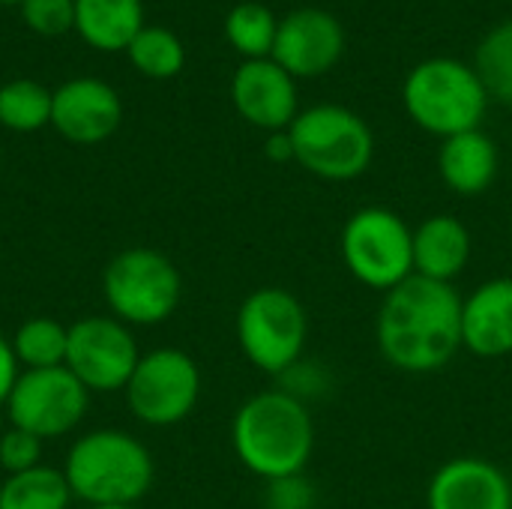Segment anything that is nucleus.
Here are the masks:
<instances>
[{
  "instance_id": "obj_1",
  "label": "nucleus",
  "mask_w": 512,
  "mask_h": 509,
  "mask_svg": "<svg viewBox=\"0 0 512 509\" xmlns=\"http://www.w3.org/2000/svg\"><path fill=\"white\" fill-rule=\"evenodd\" d=\"M381 357L411 375L444 369L462 348V297L450 282L408 276L384 294L375 324Z\"/></svg>"
},
{
  "instance_id": "obj_2",
  "label": "nucleus",
  "mask_w": 512,
  "mask_h": 509,
  "mask_svg": "<svg viewBox=\"0 0 512 509\" xmlns=\"http://www.w3.org/2000/svg\"><path fill=\"white\" fill-rule=\"evenodd\" d=\"M231 441L243 468L270 483L303 474L315 450V423L291 393L264 390L234 414Z\"/></svg>"
},
{
  "instance_id": "obj_3",
  "label": "nucleus",
  "mask_w": 512,
  "mask_h": 509,
  "mask_svg": "<svg viewBox=\"0 0 512 509\" xmlns=\"http://www.w3.org/2000/svg\"><path fill=\"white\" fill-rule=\"evenodd\" d=\"M72 498L90 507H135L153 486L150 450L117 429L78 438L63 465Z\"/></svg>"
},
{
  "instance_id": "obj_4",
  "label": "nucleus",
  "mask_w": 512,
  "mask_h": 509,
  "mask_svg": "<svg viewBox=\"0 0 512 509\" xmlns=\"http://www.w3.org/2000/svg\"><path fill=\"white\" fill-rule=\"evenodd\" d=\"M402 99L420 129L444 138L480 129L489 105L480 75L453 57H432L411 69Z\"/></svg>"
},
{
  "instance_id": "obj_5",
  "label": "nucleus",
  "mask_w": 512,
  "mask_h": 509,
  "mask_svg": "<svg viewBox=\"0 0 512 509\" xmlns=\"http://www.w3.org/2000/svg\"><path fill=\"white\" fill-rule=\"evenodd\" d=\"M294 159L321 180L345 183L369 171L375 138L369 123L342 105H315L288 126Z\"/></svg>"
},
{
  "instance_id": "obj_6",
  "label": "nucleus",
  "mask_w": 512,
  "mask_h": 509,
  "mask_svg": "<svg viewBox=\"0 0 512 509\" xmlns=\"http://www.w3.org/2000/svg\"><path fill=\"white\" fill-rule=\"evenodd\" d=\"M102 291L117 321L153 327L174 315L183 279L168 255L135 246L108 261L102 273Z\"/></svg>"
},
{
  "instance_id": "obj_7",
  "label": "nucleus",
  "mask_w": 512,
  "mask_h": 509,
  "mask_svg": "<svg viewBox=\"0 0 512 509\" xmlns=\"http://www.w3.org/2000/svg\"><path fill=\"white\" fill-rule=\"evenodd\" d=\"M309 336V318L303 303L285 288L252 291L237 312V342L246 360L279 378L297 360H303Z\"/></svg>"
},
{
  "instance_id": "obj_8",
  "label": "nucleus",
  "mask_w": 512,
  "mask_h": 509,
  "mask_svg": "<svg viewBox=\"0 0 512 509\" xmlns=\"http://www.w3.org/2000/svg\"><path fill=\"white\" fill-rule=\"evenodd\" d=\"M348 273L375 291H393L414 276V231L387 207H363L342 228Z\"/></svg>"
},
{
  "instance_id": "obj_9",
  "label": "nucleus",
  "mask_w": 512,
  "mask_h": 509,
  "mask_svg": "<svg viewBox=\"0 0 512 509\" xmlns=\"http://www.w3.org/2000/svg\"><path fill=\"white\" fill-rule=\"evenodd\" d=\"M201 396V372L186 351L156 348L141 354L129 384L126 402L129 411L147 426H174L183 423Z\"/></svg>"
},
{
  "instance_id": "obj_10",
  "label": "nucleus",
  "mask_w": 512,
  "mask_h": 509,
  "mask_svg": "<svg viewBox=\"0 0 512 509\" xmlns=\"http://www.w3.org/2000/svg\"><path fill=\"white\" fill-rule=\"evenodd\" d=\"M87 405L90 390L66 366L21 372L6 399L12 426L42 441L69 435L84 420Z\"/></svg>"
},
{
  "instance_id": "obj_11",
  "label": "nucleus",
  "mask_w": 512,
  "mask_h": 509,
  "mask_svg": "<svg viewBox=\"0 0 512 509\" xmlns=\"http://www.w3.org/2000/svg\"><path fill=\"white\" fill-rule=\"evenodd\" d=\"M138 360H141V351H138L135 336L117 318L93 315L69 327L66 369L90 393L126 390Z\"/></svg>"
},
{
  "instance_id": "obj_12",
  "label": "nucleus",
  "mask_w": 512,
  "mask_h": 509,
  "mask_svg": "<svg viewBox=\"0 0 512 509\" xmlns=\"http://www.w3.org/2000/svg\"><path fill=\"white\" fill-rule=\"evenodd\" d=\"M345 51V30L336 15L324 9H294L276 27L273 60L291 78H315L339 63Z\"/></svg>"
},
{
  "instance_id": "obj_13",
  "label": "nucleus",
  "mask_w": 512,
  "mask_h": 509,
  "mask_svg": "<svg viewBox=\"0 0 512 509\" xmlns=\"http://www.w3.org/2000/svg\"><path fill=\"white\" fill-rule=\"evenodd\" d=\"M123 102L99 78H72L51 93V126L72 144H99L117 132Z\"/></svg>"
},
{
  "instance_id": "obj_14",
  "label": "nucleus",
  "mask_w": 512,
  "mask_h": 509,
  "mask_svg": "<svg viewBox=\"0 0 512 509\" xmlns=\"http://www.w3.org/2000/svg\"><path fill=\"white\" fill-rule=\"evenodd\" d=\"M231 99L243 120L258 129L282 132L297 117L294 78L276 60H246L231 81Z\"/></svg>"
},
{
  "instance_id": "obj_15",
  "label": "nucleus",
  "mask_w": 512,
  "mask_h": 509,
  "mask_svg": "<svg viewBox=\"0 0 512 509\" xmlns=\"http://www.w3.org/2000/svg\"><path fill=\"white\" fill-rule=\"evenodd\" d=\"M429 509H512L510 477L489 459L459 456L441 465L426 492Z\"/></svg>"
},
{
  "instance_id": "obj_16",
  "label": "nucleus",
  "mask_w": 512,
  "mask_h": 509,
  "mask_svg": "<svg viewBox=\"0 0 512 509\" xmlns=\"http://www.w3.org/2000/svg\"><path fill=\"white\" fill-rule=\"evenodd\" d=\"M462 348L486 360L512 354V279H489L462 300Z\"/></svg>"
},
{
  "instance_id": "obj_17",
  "label": "nucleus",
  "mask_w": 512,
  "mask_h": 509,
  "mask_svg": "<svg viewBox=\"0 0 512 509\" xmlns=\"http://www.w3.org/2000/svg\"><path fill=\"white\" fill-rule=\"evenodd\" d=\"M468 261H471V231L465 228L462 219L441 213V216H429L414 231L417 276L453 285V279L468 267Z\"/></svg>"
},
{
  "instance_id": "obj_18",
  "label": "nucleus",
  "mask_w": 512,
  "mask_h": 509,
  "mask_svg": "<svg viewBox=\"0 0 512 509\" xmlns=\"http://www.w3.org/2000/svg\"><path fill=\"white\" fill-rule=\"evenodd\" d=\"M438 171L453 192L474 198L495 183L498 147L480 129L444 138L441 153H438Z\"/></svg>"
},
{
  "instance_id": "obj_19",
  "label": "nucleus",
  "mask_w": 512,
  "mask_h": 509,
  "mask_svg": "<svg viewBox=\"0 0 512 509\" xmlns=\"http://www.w3.org/2000/svg\"><path fill=\"white\" fill-rule=\"evenodd\" d=\"M75 30L96 51H126L144 30L141 0H75Z\"/></svg>"
},
{
  "instance_id": "obj_20",
  "label": "nucleus",
  "mask_w": 512,
  "mask_h": 509,
  "mask_svg": "<svg viewBox=\"0 0 512 509\" xmlns=\"http://www.w3.org/2000/svg\"><path fill=\"white\" fill-rule=\"evenodd\" d=\"M72 489L66 474L48 465L30 468L24 474H9L0 486V509H66Z\"/></svg>"
},
{
  "instance_id": "obj_21",
  "label": "nucleus",
  "mask_w": 512,
  "mask_h": 509,
  "mask_svg": "<svg viewBox=\"0 0 512 509\" xmlns=\"http://www.w3.org/2000/svg\"><path fill=\"white\" fill-rule=\"evenodd\" d=\"M69 348V327L54 318H30L12 336V351L24 372L33 369H57L66 366Z\"/></svg>"
},
{
  "instance_id": "obj_22",
  "label": "nucleus",
  "mask_w": 512,
  "mask_h": 509,
  "mask_svg": "<svg viewBox=\"0 0 512 509\" xmlns=\"http://www.w3.org/2000/svg\"><path fill=\"white\" fill-rule=\"evenodd\" d=\"M51 123V90L33 78H15L0 87V126L36 132Z\"/></svg>"
},
{
  "instance_id": "obj_23",
  "label": "nucleus",
  "mask_w": 512,
  "mask_h": 509,
  "mask_svg": "<svg viewBox=\"0 0 512 509\" xmlns=\"http://www.w3.org/2000/svg\"><path fill=\"white\" fill-rule=\"evenodd\" d=\"M276 27L273 12L261 3H240L225 18V36L246 60H264L273 54Z\"/></svg>"
},
{
  "instance_id": "obj_24",
  "label": "nucleus",
  "mask_w": 512,
  "mask_h": 509,
  "mask_svg": "<svg viewBox=\"0 0 512 509\" xmlns=\"http://www.w3.org/2000/svg\"><path fill=\"white\" fill-rule=\"evenodd\" d=\"M126 54H129L132 66L147 78H174L186 63L183 42L177 39V33H171L165 27H144L132 39Z\"/></svg>"
},
{
  "instance_id": "obj_25",
  "label": "nucleus",
  "mask_w": 512,
  "mask_h": 509,
  "mask_svg": "<svg viewBox=\"0 0 512 509\" xmlns=\"http://www.w3.org/2000/svg\"><path fill=\"white\" fill-rule=\"evenodd\" d=\"M489 96L512 105V18L489 30V36L477 48V69H474Z\"/></svg>"
},
{
  "instance_id": "obj_26",
  "label": "nucleus",
  "mask_w": 512,
  "mask_h": 509,
  "mask_svg": "<svg viewBox=\"0 0 512 509\" xmlns=\"http://www.w3.org/2000/svg\"><path fill=\"white\" fill-rule=\"evenodd\" d=\"M21 18L39 36H63L75 27V0H21Z\"/></svg>"
},
{
  "instance_id": "obj_27",
  "label": "nucleus",
  "mask_w": 512,
  "mask_h": 509,
  "mask_svg": "<svg viewBox=\"0 0 512 509\" xmlns=\"http://www.w3.org/2000/svg\"><path fill=\"white\" fill-rule=\"evenodd\" d=\"M42 465V438L24 432V429H9L0 438V468L6 474H24L30 468Z\"/></svg>"
},
{
  "instance_id": "obj_28",
  "label": "nucleus",
  "mask_w": 512,
  "mask_h": 509,
  "mask_svg": "<svg viewBox=\"0 0 512 509\" xmlns=\"http://www.w3.org/2000/svg\"><path fill=\"white\" fill-rule=\"evenodd\" d=\"M264 509H315V486L303 474L270 480L264 489Z\"/></svg>"
},
{
  "instance_id": "obj_29",
  "label": "nucleus",
  "mask_w": 512,
  "mask_h": 509,
  "mask_svg": "<svg viewBox=\"0 0 512 509\" xmlns=\"http://www.w3.org/2000/svg\"><path fill=\"white\" fill-rule=\"evenodd\" d=\"M21 375V366L15 360V351H12V342L6 336H0V405L9 399L15 381Z\"/></svg>"
},
{
  "instance_id": "obj_30",
  "label": "nucleus",
  "mask_w": 512,
  "mask_h": 509,
  "mask_svg": "<svg viewBox=\"0 0 512 509\" xmlns=\"http://www.w3.org/2000/svg\"><path fill=\"white\" fill-rule=\"evenodd\" d=\"M267 156L273 159V162H291L294 159V144H291V135H288V129H282V132H270V138H267Z\"/></svg>"
},
{
  "instance_id": "obj_31",
  "label": "nucleus",
  "mask_w": 512,
  "mask_h": 509,
  "mask_svg": "<svg viewBox=\"0 0 512 509\" xmlns=\"http://www.w3.org/2000/svg\"><path fill=\"white\" fill-rule=\"evenodd\" d=\"M0 3H3V6H12V3H18V6H21V0H0Z\"/></svg>"
},
{
  "instance_id": "obj_32",
  "label": "nucleus",
  "mask_w": 512,
  "mask_h": 509,
  "mask_svg": "<svg viewBox=\"0 0 512 509\" xmlns=\"http://www.w3.org/2000/svg\"><path fill=\"white\" fill-rule=\"evenodd\" d=\"M90 509H135V507H90Z\"/></svg>"
},
{
  "instance_id": "obj_33",
  "label": "nucleus",
  "mask_w": 512,
  "mask_h": 509,
  "mask_svg": "<svg viewBox=\"0 0 512 509\" xmlns=\"http://www.w3.org/2000/svg\"><path fill=\"white\" fill-rule=\"evenodd\" d=\"M0 438H3V417H0Z\"/></svg>"
}]
</instances>
